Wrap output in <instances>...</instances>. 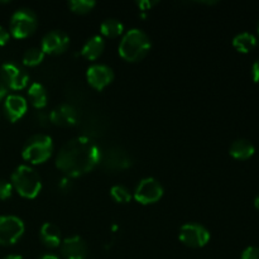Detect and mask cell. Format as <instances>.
<instances>
[{"label": "cell", "instance_id": "26", "mask_svg": "<svg viewBox=\"0 0 259 259\" xmlns=\"http://www.w3.org/2000/svg\"><path fill=\"white\" fill-rule=\"evenodd\" d=\"M240 259H259V248L248 247L243 250Z\"/></svg>", "mask_w": 259, "mask_h": 259}, {"label": "cell", "instance_id": "27", "mask_svg": "<svg viewBox=\"0 0 259 259\" xmlns=\"http://www.w3.org/2000/svg\"><path fill=\"white\" fill-rule=\"evenodd\" d=\"M35 118H37V123L39 124L40 126H47L51 124L50 114L46 113L45 110H39L37 114H35Z\"/></svg>", "mask_w": 259, "mask_h": 259}, {"label": "cell", "instance_id": "17", "mask_svg": "<svg viewBox=\"0 0 259 259\" xmlns=\"http://www.w3.org/2000/svg\"><path fill=\"white\" fill-rule=\"evenodd\" d=\"M105 48V40L101 35H93L85 42L81 48V56L89 61L98 60L104 52Z\"/></svg>", "mask_w": 259, "mask_h": 259}, {"label": "cell", "instance_id": "9", "mask_svg": "<svg viewBox=\"0 0 259 259\" xmlns=\"http://www.w3.org/2000/svg\"><path fill=\"white\" fill-rule=\"evenodd\" d=\"M0 80L5 83L8 90L10 89V90L19 91L27 88L29 82V75L17 63L5 62L0 67Z\"/></svg>", "mask_w": 259, "mask_h": 259}, {"label": "cell", "instance_id": "31", "mask_svg": "<svg viewBox=\"0 0 259 259\" xmlns=\"http://www.w3.org/2000/svg\"><path fill=\"white\" fill-rule=\"evenodd\" d=\"M8 96V88L5 86V83L0 80V100H4Z\"/></svg>", "mask_w": 259, "mask_h": 259}, {"label": "cell", "instance_id": "35", "mask_svg": "<svg viewBox=\"0 0 259 259\" xmlns=\"http://www.w3.org/2000/svg\"><path fill=\"white\" fill-rule=\"evenodd\" d=\"M254 206L257 207V209L259 210V195L254 199Z\"/></svg>", "mask_w": 259, "mask_h": 259}, {"label": "cell", "instance_id": "11", "mask_svg": "<svg viewBox=\"0 0 259 259\" xmlns=\"http://www.w3.org/2000/svg\"><path fill=\"white\" fill-rule=\"evenodd\" d=\"M70 46V37L67 33L60 29H53L46 33L40 42V50L48 55H61Z\"/></svg>", "mask_w": 259, "mask_h": 259}, {"label": "cell", "instance_id": "6", "mask_svg": "<svg viewBox=\"0 0 259 259\" xmlns=\"http://www.w3.org/2000/svg\"><path fill=\"white\" fill-rule=\"evenodd\" d=\"M180 240L184 243L186 247L194 248H202L209 243L211 234L209 229L199 223H186L180 228Z\"/></svg>", "mask_w": 259, "mask_h": 259}, {"label": "cell", "instance_id": "13", "mask_svg": "<svg viewBox=\"0 0 259 259\" xmlns=\"http://www.w3.org/2000/svg\"><path fill=\"white\" fill-rule=\"evenodd\" d=\"M3 110H4L5 116L9 121L15 123L19 119H22L25 115L28 110L27 99L19 94H9L4 99L3 103Z\"/></svg>", "mask_w": 259, "mask_h": 259}, {"label": "cell", "instance_id": "24", "mask_svg": "<svg viewBox=\"0 0 259 259\" xmlns=\"http://www.w3.org/2000/svg\"><path fill=\"white\" fill-rule=\"evenodd\" d=\"M110 196L118 204H128L132 200V194L123 185H115L110 189Z\"/></svg>", "mask_w": 259, "mask_h": 259}, {"label": "cell", "instance_id": "15", "mask_svg": "<svg viewBox=\"0 0 259 259\" xmlns=\"http://www.w3.org/2000/svg\"><path fill=\"white\" fill-rule=\"evenodd\" d=\"M51 124L58 126H72L77 124L80 115L77 109L71 104H61L50 113Z\"/></svg>", "mask_w": 259, "mask_h": 259}, {"label": "cell", "instance_id": "28", "mask_svg": "<svg viewBox=\"0 0 259 259\" xmlns=\"http://www.w3.org/2000/svg\"><path fill=\"white\" fill-rule=\"evenodd\" d=\"M137 5L139 7V9L147 12V10H151L154 5L158 4V2H153V0H141V2H137Z\"/></svg>", "mask_w": 259, "mask_h": 259}, {"label": "cell", "instance_id": "32", "mask_svg": "<svg viewBox=\"0 0 259 259\" xmlns=\"http://www.w3.org/2000/svg\"><path fill=\"white\" fill-rule=\"evenodd\" d=\"M60 187H61V189H65V190L70 189V187H71V181H70V180H68V177H66V179H63L62 181L60 182Z\"/></svg>", "mask_w": 259, "mask_h": 259}, {"label": "cell", "instance_id": "30", "mask_svg": "<svg viewBox=\"0 0 259 259\" xmlns=\"http://www.w3.org/2000/svg\"><path fill=\"white\" fill-rule=\"evenodd\" d=\"M252 77L254 82L259 83V58L252 66Z\"/></svg>", "mask_w": 259, "mask_h": 259}, {"label": "cell", "instance_id": "4", "mask_svg": "<svg viewBox=\"0 0 259 259\" xmlns=\"http://www.w3.org/2000/svg\"><path fill=\"white\" fill-rule=\"evenodd\" d=\"M55 149L52 138L47 134H34L25 141L22 149V157L24 161L32 164L45 163L51 158Z\"/></svg>", "mask_w": 259, "mask_h": 259}, {"label": "cell", "instance_id": "29", "mask_svg": "<svg viewBox=\"0 0 259 259\" xmlns=\"http://www.w3.org/2000/svg\"><path fill=\"white\" fill-rule=\"evenodd\" d=\"M10 39V33L7 28H4L3 25H0V47L5 46Z\"/></svg>", "mask_w": 259, "mask_h": 259}, {"label": "cell", "instance_id": "22", "mask_svg": "<svg viewBox=\"0 0 259 259\" xmlns=\"http://www.w3.org/2000/svg\"><path fill=\"white\" fill-rule=\"evenodd\" d=\"M45 52L40 47H30L23 55V65L28 67H35L45 60Z\"/></svg>", "mask_w": 259, "mask_h": 259}, {"label": "cell", "instance_id": "19", "mask_svg": "<svg viewBox=\"0 0 259 259\" xmlns=\"http://www.w3.org/2000/svg\"><path fill=\"white\" fill-rule=\"evenodd\" d=\"M28 99L30 104L38 110H42L46 108L48 101L47 90L45 86L39 82H32L28 88Z\"/></svg>", "mask_w": 259, "mask_h": 259}, {"label": "cell", "instance_id": "21", "mask_svg": "<svg viewBox=\"0 0 259 259\" xmlns=\"http://www.w3.org/2000/svg\"><path fill=\"white\" fill-rule=\"evenodd\" d=\"M257 38L249 32H242L233 38V46L237 51L242 53H248L257 47Z\"/></svg>", "mask_w": 259, "mask_h": 259}, {"label": "cell", "instance_id": "20", "mask_svg": "<svg viewBox=\"0 0 259 259\" xmlns=\"http://www.w3.org/2000/svg\"><path fill=\"white\" fill-rule=\"evenodd\" d=\"M101 37L116 38L124 33V24L116 18H106L100 24Z\"/></svg>", "mask_w": 259, "mask_h": 259}, {"label": "cell", "instance_id": "7", "mask_svg": "<svg viewBox=\"0 0 259 259\" xmlns=\"http://www.w3.org/2000/svg\"><path fill=\"white\" fill-rule=\"evenodd\" d=\"M164 189L161 182L154 177H146L141 180L134 190V199L142 205L156 204L163 196Z\"/></svg>", "mask_w": 259, "mask_h": 259}, {"label": "cell", "instance_id": "33", "mask_svg": "<svg viewBox=\"0 0 259 259\" xmlns=\"http://www.w3.org/2000/svg\"><path fill=\"white\" fill-rule=\"evenodd\" d=\"M38 259H60V258H58V255L52 254V253H46V254L40 255Z\"/></svg>", "mask_w": 259, "mask_h": 259}, {"label": "cell", "instance_id": "3", "mask_svg": "<svg viewBox=\"0 0 259 259\" xmlns=\"http://www.w3.org/2000/svg\"><path fill=\"white\" fill-rule=\"evenodd\" d=\"M10 182L13 189L24 199H35L42 190L39 174L28 164H20L13 171Z\"/></svg>", "mask_w": 259, "mask_h": 259}, {"label": "cell", "instance_id": "12", "mask_svg": "<svg viewBox=\"0 0 259 259\" xmlns=\"http://www.w3.org/2000/svg\"><path fill=\"white\" fill-rule=\"evenodd\" d=\"M100 163L104 164L106 169L118 171V169L128 168L131 166V157L120 147H111L101 153Z\"/></svg>", "mask_w": 259, "mask_h": 259}, {"label": "cell", "instance_id": "18", "mask_svg": "<svg viewBox=\"0 0 259 259\" xmlns=\"http://www.w3.org/2000/svg\"><path fill=\"white\" fill-rule=\"evenodd\" d=\"M255 152V147L249 139L239 138L235 139L232 144H230L229 153L233 158L239 159V161H245L253 157Z\"/></svg>", "mask_w": 259, "mask_h": 259}, {"label": "cell", "instance_id": "1", "mask_svg": "<svg viewBox=\"0 0 259 259\" xmlns=\"http://www.w3.org/2000/svg\"><path fill=\"white\" fill-rule=\"evenodd\" d=\"M95 142L88 137H75L66 142L56 157V167L67 177H78L93 171L101 161Z\"/></svg>", "mask_w": 259, "mask_h": 259}, {"label": "cell", "instance_id": "16", "mask_svg": "<svg viewBox=\"0 0 259 259\" xmlns=\"http://www.w3.org/2000/svg\"><path fill=\"white\" fill-rule=\"evenodd\" d=\"M39 239L48 249H56L62 243L60 228L53 223H45L39 229Z\"/></svg>", "mask_w": 259, "mask_h": 259}, {"label": "cell", "instance_id": "14", "mask_svg": "<svg viewBox=\"0 0 259 259\" xmlns=\"http://www.w3.org/2000/svg\"><path fill=\"white\" fill-rule=\"evenodd\" d=\"M61 254L65 259H88V244L80 235H72L62 240Z\"/></svg>", "mask_w": 259, "mask_h": 259}, {"label": "cell", "instance_id": "5", "mask_svg": "<svg viewBox=\"0 0 259 259\" xmlns=\"http://www.w3.org/2000/svg\"><path fill=\"white\" fill-rule=\"evenodd\" d=\"M38 27V17L34 10L29 8H19L13 13L10 18L9 33L14 38L23 39L35 32Z\"/></svg>", "mask_w": 259, "mask_h": 259}, {"label": "cell", "instance_id": "25", "mask_svg": "<svg viewBox=\"0 0 259 259\" xmlns=\"http://www.w3.org/2000/svg\"><path fill=\"white\" fill-rule=\"evenodd\" d=\"M13 185L8 180L0 179V200H7L13 194Z\"/></svg>", "mask_w": 259, "mask_h": 259}, {"label": "cell", "instance_id": "8", "mask_svg": "<svg viewBox=\"0 0 259 259\" xmlns=\"http://www.w3.org/2000/svg\"><path fill=\"white\" fill-rule=\"evenodd\" d=\"M24 223L15 215H0V245H13L24 234Z\"/></svg>", "mask_w": 259, "mask_h": 259}, {"label": "cell", "instance_id": "2", "mask_svg": "<svg viewBox=\"0 0 259 259\" xmlns=\"http://www.w3.org/2000/svg\"><path fill=\"white\" fill-rule=\"evenodd\" d=\"M152 42L144 30L132 28L121 38L119 43V55L128 62H139L151 51Z\"/></svg>", "mask_w": 259, "mask_h": 259}, {"label": "cell", "instance_id": "36", "mask_svg": "<svg viewBox=\"0 0 259 259\" xmlns=\"http://www.w3.org/2000/svg\"><path fill=\"white\" fill-rule=\"evenodd\" d=\"M257 30H258V34H259V22H258V27H257Z\"/></svg>", "mask_w": 259, "mask_h": 259}, {"label": "cell", "instance_id": "10", "mask_svg": "<svg viewBox=\"0 0 259 259\" xmlns=\"http://www.w3.org/2000/svg\"><path fill=\"white\" fill-rule=\"evenodd\" d=\"M86 80L91 88L101 91L113 82L114 71L113 68L103 63H94L86 71Z\"/></svg>", "mask_w": 259, "mask_h": 259}, {"label": "cell", "instance_id": "34", "mask_svg": "<svg viewBox=\"0 0 259 259\" xmlns=\"http://www.w3.org/2000/svg\"><path fill=\"white\" fill-rule=\"evenodd\" d=\"M3 259H24L22 257V255H18V254H10V255H7V257H4Z\"/></svg>", "mask_w": 259, "mask_h": 259}, {"label": "cell", "instance_id": "23", "mask_svg": "<svg viewBox=\"0 0 259 259\" xmlns=\"http://www.w3.org/2000/svg\"><path fill=\"white\" fill-rule=\"evenodd\" d=\"M68 8L76 14H88L96 7L95 0H70Z\"/></svg>", "mask_w": 259, "mask_h": 259}]
</instances>
